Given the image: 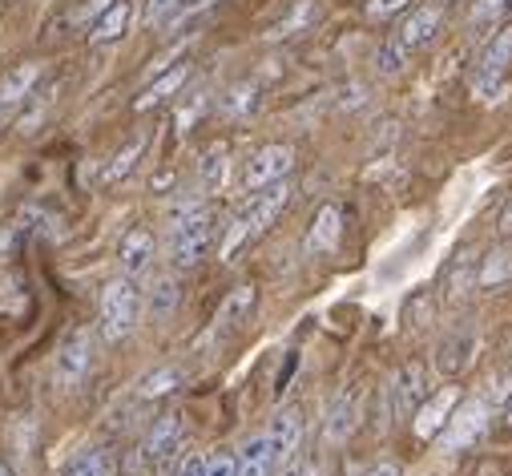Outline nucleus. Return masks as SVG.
<instances>
[{
  "label": "nucleus",
  "instance_id": "nucleus-1",
  "mask_svg": "<svg viewBox=\"0 0 512 476\" xmlns=\"http://www.w3.org/2000/svg\"><path fill=\"white\" fill-rule=\"evenodd\" d=\"M291 186L287 182H271V186H263L259 194H254L242 210H238V218L230 222V230H226V238H222V259L226 263H234L238 259V251L242 247H250L254 238H259L283 210H287V202H291Z\"/></svg>",
  "mask_w": 512,
  "mask_h": 476
},
{
  "label": "nucleus",
  "instance_id": "nucleus-2",
  "mask_svg": "<svg viewBox=\"0 0 512 476\" xmlns=\"http://www.w3.org/2000/svg\"><path fill=\"white\" fill-rule=\"evenodd\" d=\"M214 234H218V218L210 206H190L186 214H178L174 234H170L174 267H198L206 259V251L214 247Z\"/></svg>",
  "mask_w": 512,
  "mask_h": 476
},
{
  "label": "nucleus",
  "instance_id": "nucleus-3",
  "mask_svg": "<svg viewBox=\"0 0 512 476\" xmlns=\"http://www.w3.org/2000/svg\"><path fill=\"white\" fill-rule=\"evenodd\" d=\"M142 315V291L134 287V279H113L101 291V335L105 339H125L138 327Z\"/></svg>",
  "mask_w": 512,
  "mask_h": 476
},
{
  "label": "nucleus",
  "instance_id": "nucleus-4",
  "mask_svg": "<svg viewBox=\"0 0 512 476\" xmlns=\"http://www.w3.org/2000/svg\"><path fill=\"white\" fill-rule=\"evenodd\" d=\"M488 424H492V408H488V400H480V396H472V400H460L456 408H452V416H448V424L440 428V452H468L484 432H488Z\"/></svg>",
  "mask_w": 512,
  "mask_h": 476
},
{
  "label": "nucleus",
  "instance_id": "nucleus-5",
  "mask_svg": "<svg viewBox=\"0 0 512 476\" xmlns=\"http://www.w3.org/2000/svg\"><path fill=\"white\" fill-rule=\"evenodd\" d=\"M508 65H512V25H504V29L492 37V45L484 49L480 69H476V81H472L476 97H492V93L500 89V81H504Z\"/></svg>",
  "mask_w": 512,
  "mask_h": 476
},
{
  "label": "nucleus",
  "instance_id": "nucleus-6",
  "mask_svg": "<svg viewBox=\"0 0 512 476\" xmlns=\"http://www.w3.org/2000/svg\"><path fill=\"white\" fill-rule=\"evenodd\" d=\"M291 166H295V150L291 146H283V142L263 146L246 162V190H263L271 182H283L291 174Z\"/></svg>",
  "mask_w": 512,
  "mask_h": 476
},
{
  "label": "nucleus",
  "instance_id": "nucleus-7",
  "mask_svg": "<svg viewBox=\"0 0 512 476\" xmlns=\"http://www.w3.org/2000/svg\"><path fill=\"white\" fill-rule=\"evenodd\" d=\"M388 396H392V416H416V408L428 400V368L420 360L404 364L396 372Z\"/></svg>",
  "mask_w": 512,
  "mask_h": 476
},
{
  "label": "nucleus",
  "instance_id": "nucleus-8",
  "mask_svg": "<svg viewBox=\"0 0 512 476\" xmlns=\"http://www.w3.org/2000/svg\"><path fill=\"white\" fill-rule=\"evenodd\" d=\"M89 364H93V335L85 327H77V331L65 335V343L57 351V380L61 384H77L89 372Z\"/></svg>",
  "mask_w": 512,
  "mask_h": 476
},
{
  "label": "nucleus",
  "instance_id": "nucleus-9",
  "mask_svg": "<svg viewBox=\"0 0 512 476\" xmlns=\"http://www.w3.org/2000/svg\"><path fill=\"white\" fill-rule=\"evenodd\" d=\"M182 436H186V416L182 412H166L154 420L146 444H142V456L138 460H170L178 448H182Z\"/></svg>",
  "mask_w": 512,
  "mask_h": 476
},
{
  "label": "nucleus",
  "instance_id": "nucleus-10",
  "mask_svg": "<svg viewBox=\"0 0 512 476\" xmlns=\"http://www.w3.org/2000/svg\"><path fill=\"white\" fill-rule=\"evenodd\" d=\"M299 440H303V412H299V408H283V412L271 420V432H267V448H271L275 468L295 456Z\"/></svg>",
  "mask_w": 512,
  "mask_h": 476
},
{
  "label": "nucleus",
  "instance_id": "nucleus-11",
  "mask_svg": "<svg viewBox=\"0 0 512 476\" xmlns=\"http://www.w3.org/2000/svg\"><path fill=\"white\" fill-rule=\"evenodd\" d=\"M440 21H444V5H424V9H416L404 25H400V33L392 37L408 57L416 53V49H424L432 37H436V29H440Z\"/></svg>",
  "mask_w": 512,
  "mask_h": 476
},
{
  "label": "nucleus",
  "instance_id": "nucleus-12",
  "mask_svg": "<svg viewBox=\"0 0 512 476\" xmlns=\"http://www.w3.org/2000/svg\"><path fill=\"white\" fill-rule=\"evenodd\" d=\"M359 424V392L355 388H343L331 404H327V424H323V436L327 444H343Z\"/></svg>",
  "mask_w": 512,
  "mask_h": 476
},
{
  "label": "nucleus",
  "instance_id": "nucleus-13",
  "mask_svg": "<svg viewBox=\"0 0 512 476\" xmlns=\"http://www.w3.org/2000/svg\"><path fill=\"white\" fill-rule=\"evenodd\" d=\"M343 238V210L335 202L319 206V214L311 218V230H307V251L311 255H331Z\"/></svg>",
  "mask_w": 512,
  "mask_h": 476
},
{
  "label": "nucleus",
  "instance_id": "nucleus-14",
  "mask_svg": "<svg viewBox=\"0 0 512 476\" xmlns=\"http://www.w3.org/2000/svg\"><path fill=\"white\" fill-rule=\"evenodd\" d=\"M472 355H476V331H452L440 347H436V372L440 376H460L468 364H472Z\"/></svg>",
  "mask_w": 512,
  "mask_h": 476
},
{
  "label": "nucleus",
  "instance_id": "nucleus-15",
  "mask_svg": "<svg viewBox=\"0 0 512 476\" xmlns=\"http://www.w3.org/2000/svg\"><path fill=\"white\" fill-rule=\"evenodd\" d=\"M37 81H41V65L37 61H25V65L9 69L5 77H0V113L25 105L33 97V89H37Z\"/></svg>",
  "mask_w": 512,
  "mask_h": 476
},
{
  "label": "nucleus",
  "instance_id": "nucleus-16",
  "mask_svg": "<svg viewBox=\"0 0 512 476\" xmlns=\"http://www.w3.org/2000/svg\"><path fill=\"white\" fill-rule=\"evenodd\" d=\"M117 259H121V271L130 275V279L142 275V271H150V263H154V234L146 226L125 230L121 247H117Z\"/></svg>",
  "mask_w": 512,
  "mask_h": 476
},
{
  "label": "nucleus",
  "instance_id": "nucleus-17",
  "mask_svg": "<svg viewBox=\"0 0 512 476\" xmlns=\"http://www.w3.org/2000/svg\"><path fill=\"white\" fill-rule=\"evenodd\" d=\"M452 408H456V388H440L436 396H428V400L416 408V436H420V440H436L440 428L448 424Z\"/></svg>",
  "mask_w": 512,
  "mask_h": 476
},
{
  "label": "nucleus",
  "instance_id": "nucleus-18",
  "mask_svg": "<svg viewBox=\"0 0 512 476\" xmlns=\"http://www.w3.org/2000/svg\"><path fill=\"white\" fill-rule=\"evenodd\" d=\"M186 81H190V65H186V61H182V65H174V69H162V73L142 89V97L134 101V109H142V113H146V109H154V105L170 101Z\"/></svg>",
  "mask_w": 512,
  "mask_h": 476
},
{
  "label": "nucleus",
  "instance_id": "nucleus-19",
  "mask_svg": "<svg viewBox=\"0 0 512 476\" xmlns=\"http://www.w3.org/2000/svg\"><path fill=\"white\" fill-rule=\"evenodd\" d=\"M476 267H480V259H476L472 247H464V251L448 263V271H444V295H448V303L464 299V295L476 287Z\"/></svg>",
  "mask_w": 512,
  "mask_h": 476
},
{
  "label": "nucleus",
  "instance_id": "nucleus-20",
  "mask_svg": "<svg viewBox=\"0 0 512 476\" xmlns=\"http://www.w3.org/2000/svg\"><path fill=\"white\" fill-rule=\"evenodd\" d=\"M234 476H275V460L267 448V436H254L242 444L238 460H234Z\"/></svg>",
  "mask_w": 512,
  "mask_h": 476
},
{
  "label": "nucleus",
  "instance_id": "nucleus-21",
  "mask_svg": "<svg viewBox=\"0 0 512 476\" xmlns=\"http://www.w3.org/2000/svg\"><path fill=\"white\" fill-rule=\"evenodd\" d=\"M125 25H130V0H113V5L89 25V41H97V45L117 41L125 33Z\"/></svg>",
  "mask_w": 512,
  "mask_h": 476
},
{
  "label": "nucleus",
  "instance_id": "nucleus-22",
  "mask_svg": "<svg viewBox=\"0 0 512 476\" xmlns=\"http://www.w3.org/2000/svg\"><path fill=\"white\" fill-rule=\"evenodd\" d=\"M254 303H259V291H254V287H238V291H230L226 303H222V311H218V327H226V331L242 327V323L250 319Z\"/></svg>",
  "mask_w": 512,
  "mask_h": 476
},
{
  "label": "nucleus",
  "instance_id": "nucleus-23",
  "mask_svg": "<svg viewBox=\"0 0 512 476\" xmlns=\"http://www.w3.org/2000/svg\"><path fill=\"white\" fill-rule=\"evenodd\" d=\"M142 154H146V138L138 134V138H130V142H125V146H121V150L113 154V162L105 166V174H101V178H105V186L121 182L125 174H130V170L138 166V158H142Z\"/></svg>",
  "mask_w": 512,
  "mask_h": 476
},
{
  "label": "nucleus",
  "instance_id": "nucleus-24",
  "mask_svg": "<svg viewBox=\"0 0 512 476\" xmlns=\"http://www.w3.org/2000/svg\"><path fill=\"white\" fill-rule=\"evenodd\" d=\"M198 182H202V190H218V186L226 182V146H222V142H214V146L202 154V162H198Z\"/></svg>",
  "mask_w": 512,
  "mask_h": 476
},
{
  "label": "nucleus",
  "instance_id": "nucleus-25",
  "mask_svg": "<svg viewBox=\"0 0 512 476\" xmlns=\"http://www.w3.org/2000/svg\"><path fill=\"white\" fill-rule=\"evenodd\" d=\"M512 279V255L508 251H488V259H480L476 267V283L480 287H500Z\"/></svg>",
  "mask_w": 512,
  "mask_h": 476
},
{
  "label": "nucleus",
  "instance_id": "nucleus-26",
  "mask_svg": "<svg viewBox=\"0 0 512 476\" xmlns=\"http://www.w3.org/2000/svg\"><path fill=\"white\" fill-rule=\"evenodd\" d=\"M315 21V0H299V5H291V13L267 33L271 41H283V37H295V33H303L307 25Z\"/></svg>",
  "mask_w": 512,
  "mask_h": 476
},
{
  "label": "nucleus",
  "instance_id": "nucleus-27",
  "mask_svg": "<svg viewBox=\"0 0 512 476\" xmlns=\"http://www.w3.org/2000/svg\"><path fill=\"white\" fill-rule=\"evenodd\" d=\"M259 109V85L254 81H242V85H234L226 97H222V113L226 117H246V113H254Z\"/></svg>",
  "mask_w": 512,
  "mask_h": 476
},
{
  "label": "nucleus",
  "instance_id": "nucleus-28",
  "mask_svg": "<svg viewBox=\"0 0 512 476\" xmlns=\"http://www.w3.org/2000/svg\"><path fill=\"white\" fill-rule=\"evenodd\" d=\"M105 472H113V468H109V452H105V448H85L81 456H73V460L65 464L61 476H105Z\"/></svg>",
  "mask_w": 512,
  "mask_h": 476
},
{
  "label": "nucleus",
  "instance_id": "nucleus-29",
  "mask_svg": "<svg viewBox=\"0 0 512 476\" xmlns=\"http://www.w3.org/2000/svg\"><path fill=\"white\" fill-rule=\"evenodd\" d=\"M174 388H182V368H158V372H150L142 384H138V392L146 396V400H158V396H170Z\"/></svg>",
  "mask_w": 512,
  "mask_h": 476
},
{
  "label": "nucleus",
  "instance_id": "nucleus-30",
  "mask_svg": "<svg viewBox=\"0 0 512 476\" xmlns=\"http://www.w3.org/2000/svg\"><path fill=\"white\" fill-rule=\"evenodd\" d=\"M174 303H178V283H174V279H158V287H154V295H150L154 319H166V315L174 311Z\"/></svg>",
  "mask_w": 512,
  "mask_h": 476
},
{
  "label": "nucleus",
  "instance_id": "nucleus-31",
  "mask_svg": "<svg viewBox=\"0 0 512 476\" xmlns=\"http://www.w3.org/2000/svg\"><path fill=\"white\" fill-rule=\"evenodd\" d=\"M508 9H512V0H476V9H472V29L496 25V21H500Z\"/></svg>",
  "mask_w": 512,
  "mask_h": 476
},
{
  "label": "nucleus",
  "instance_id": "nucleus-32",
  "mask_svg": "<svg viewBox=\"0 0 512 476\" xmlns=\"http://www.w3.org/2000/svg\"><path fill=\"white\" fill-rule=\"evenodd\" d=\"M408 5H412V0H367V5H363V13H367L371 21H388V17L404 13Z\"/></svg>",
  "mask_w": 512,
  "mask_h": 476
},
{
  "label": "nucleus",
  "instance_id": "nucleus-33",
  "mask_svg": "<svg viewBox=\"0 0 512 476\" xmlns=\"http://www.w3.org/2000/svg\"><path fill=\"white\" fill-rule=\"evenodd\" d=\"M404 65H408V53L396 41H388V45L379 49V73H400Z\"/></svg>",
  "mask_w": 512,
  "mask_h": 476
},
{
  "label": "nucleus",
  "instance_id": "nucleus-34",
  "mask_svg": "<svg viewBox=\"0 0 512 476\" xmlns=\"http://www.w3.org/2000/svg\"><path fill=\"white\" fill-rule=\"evenodd\" d=\"M178 0H142V21L146 25H162L170 13H174Z\"/></svg>",
  "mask_w": 512,
  "mask_h": 476
},
{
  "label": "nucleus",
  "instance_id": "nucleus-35",
  "mask_svg": "<svg viewBox=\"0 0 512 476\" xmlns=\"http://www.w3.org/2000/svg\"><path fill=\"white\" fill-rule=\"evenodd\" d=\"M408 315H412V327H420V315L432 319V295H428V291H416V295L408 299Z\"/></svg>",
  "mask_w": 512,
  "mask_h": 476
},
{
  "label": "nucleus",
  "instance_id": "nucleus-36",
  "mask_svg": "<svg viewBox=\"0 0 512 476\" xmlns=\"http://www.w3.org/2000/svg\"><path fill=\"white\" fill-rule=\"evenodd\" d=\"M214 0H178L174 5V13L166 17V21H186V17H194V13H202V9H210Z\"/></svg>",
  "mask_w": 512,
  "mask_h": 476
},
{
  "label": "nucleus",
  "instance_id": "nucleus-37",
  "mask_svg": "<svg viewBox=\"0 0 512 476\" xmlns=\"http://www.w3.org/2000/svg\"><path fill=\"white\" fill-rule=\"evenodd\" d=\"M206 468H210V460L194 452V456H186V460L178 464V476H206Z\"/></svg>",
  "mask_w": 512,
  "mask_h": 476
},
{
  "label": "nucleus",
  "instance_id": "nucleus-38",
  "mask_svg": "<svg viewBox=\"0 0 512 476\" xmlns=\"http://www.w3.org/2000/svg\"><path fill=\"white\" fill-rule=\"evenodd\" d=\"M109 5H113V0H89V5L77 13V21H81V25H93V21H97V17H101Z\"/></svg>",
  "mask_w": 512,
  "mask_h": 476
},
{
  "label": "nucleus",
  "instance_id": "nucleus-39",
  "mask_svg": "<svg viewBox=\"0 0 512 476\" xmlns=\"http://www.w3.org/2000/svg\"><path fill=\"white\" fill-rule=\"evenodd\" d=\"M202 105H206V97H194V101H190V109H182V113H178V126H182V130H190V122L198 117V109H202Z\"/></svg>",
  "mask_w": 512,
  "mask_h": 476
},
{
  "label": "nucleus",
  "instance_id": "nucleus-40",
  "mask_svg": "<svg viewBox=\"0 0 512 476\" xmlns=\"http://www.w3.org/2000/svg\"><path fill=\"white\" fill-rule=\"evenodd\" d=\"M206 476H234V460H230V456H218V460H210Z\"/></svg>",
  "mask_w": 512,
  "mask_h": 476
},
{
  "label": "nucleus",
  "instance_id": "nucleus-41",
  "mask_svg": "<svg viewBox=\"0 0 512 476\" xmlns=\"http://www.w3.org/2000/svg\"><path fill=\"white\" fill-rule=\"evenodd\" d=\"M367 476H404V472H400L396 460H379L375 468H367Z\"/></svg>",
  "mask_w": 512,
  "mask_h": 476
},
{
  "label": "nucleus",
  "instance_id": "nucleus-42",
  "mask_svg": "<svg viewBox=\"0 0 512 476\" xmlns=\"http://www.w3.org/2000/svg\"><path fill=\"white\" fill-rule=\"evenodd\" d=\"M500 234H512V202H508V210L500 214Z\"/></svg>",
  "mask_w": 512,
  "mask_h": 476
},
{
  "label": "nucleus",
  "instance_id": "nucleus-43",
  "mask_svg": "<svg viewBox=\"0 0 512 476\" xmlns=\"http://www.w3.org/2000/svg\"><path fill=\"white\" fill-rule=\"evenodd\" d=\"M9 243H13V230H9V226H0V255L9 251Z\"/></svg>",
  "mask_w": 512,
  "mask_h": 476
},
{
  "label": "nucleus",
  "instance_id": "nucleus-44",
  "mask_svg": "<svg viewBox=\"0 0 512 476\" xmlns=\"http://www.w3.org/2000/svg\"><path fill=\"white\" fill-rule=\"evenodd\" d=\"M500 416H504V424L512 428V388H508V396H504V412H500Z\"/></svg>",
  "mask_w": 512,
  "mask_h": 476
},
{
  "label": "nucleus",
  "instance_id": "nucleus-45",
  "mask_svg": "<svg viewBox=\"0 0 512 476\" xmlns=\"http://www.w3.org/2000/svg\"><path fill=\"white\" fill-rule=\"evenodd\" d=\"M295 476H323V468H319V464H303Z\"/></svg>",
  "mask_w": 512,
  "mask_h": 476
},
{
  "label": "nucleus",
  "instance_id": "nucleus-46",
  "mask_svg": "<svg viewBox=\"0 0 512 476\" xmlns=\"http://www.w3.org/2000/svg\"><path fill=\"white\" fill-rule=\"evenodd\" d=\"M0 476H13V468H9L5 460H0Z\"/></svg>",
  "mask_w": 512,
  "mask_h": 476
},
{
  "label": "nucleus",
  "instance_id": "nucleus-47",
  "mask_svg": "<svg viewBox=\"0 0 512 476\" xmlns=\"http://www.w3.org/2000/svg\"><path fill=\"white\" fill-rule=\"evenodd\" d=\"M105 476H113V472H105Z\"/></svg>",
  "mask_w": 512,
  "mask_h": 476
}]
</instances>
